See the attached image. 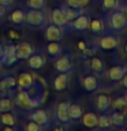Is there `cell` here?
Wrapping results in <instances>:
<instances>
[{"instance_id":"6da1fadb","label":"cell","mask_w":127,"mask_h":131,"mask_svg":"<svg viewBox=\"0 0 127 131\" xmlns=\"http://www.w3.org/2000/svg\"><path fill=\"white\" fill-rule=\"evenodd\" d=\"M105 22L108 25L109 31H113V33L123 31L124 29H127V15L119 7L116 10L108 12V15L105 16Z\"/></svg>"},{"instance_id":"7a4b0ae2","label":"cell","mask_w":127,"mask_h":131,"mask_svg":"<svg viewBox=\"0 0 127 131\" xmlns=\"http://www.w3.org/2000/svg\"><path fill=\"white\" fill-rule=\"evenodd\" d=\"M15 104L25 111L36 109L37 106L40 105L38 101L29 93V90H25V89L18 90V93H16V96H15Z\"/></svg>"},{"instance_id":"3957f363","label":"cell","mask_w":127,"mask_h":131,"mask_svg":"<svg viewBox=\"0 0 127 131\" xmlns=\"http://www.w3.org/2000/svg\"><path fill=\"white\" fill-rule=\"evenodd\" d=\"M96 45L102 51H115L119 48V37L115 34L113 31H108V33H102L101 37L98 38V41L96 42Z\"/></svg>"},{"instance_id":"277c9868","label":"cell","mask_w":127,"mask_h":131,"mask_svg":"<svg viewBox=\"0 0 127 131\" xmlns=\"http://www.w3.org/2000/svg\"><path fill=\"white\" fill-rule=\"evenodd\" d=\"M25 20L31 27H41L47 22V14L43 10H33V8H30L25 14Z\"/></svg>"},{"instance_id":"5b68a950","label":"cell","mask_w":127,"mask_h":131,"mask_svg":"<svg viewBox=\"0 0 127 131\" xmlns=\"http://www.w3.org/2000/svg\"><path fill=\"white\" fill-rule=\"evenodd\" d=\"M89 22H90V18L88 14H81L78 15L77 18H74L71 22L67 23L64 30H75V31H85L86 29H89Z\"/></svg>"},{"instance_id":"8992f818","label":"cell","mask_w":127,"mask_h":131,"mask_svg":"<svg viewBox=\"0 0 127 131\" xmlns=\"http://www.w3.org/2000/svg\"><path fill=\"white\" fill-rule=\"evenodd\" d=\"M63 36H64V30L60 26L53 25L52 22L45 27L44 38H45V41H48V42H51V41H61Z\"/></svg>"},{"instance_id":"52a82bcc","label":"cell","mask_w":127,"mask_h":131,"mask_svg":"<svg viewBox=\"0 0 127 131\" xmlns=\"http://www.w3.org/2000/svg\"><path fill=\"white\" fill-rule=\"evenodd\" d=\"M34 52H36L34 47L27 41H22V42H18L15 45V53L18 60H27Z\"/></svg>"},{"instance_id":"ba28073f","label":"cell","mask_w":127,"mask_h":131,"mask_svg":"<svg viewBox=\"0 0 127 131\" xmlns=\"http://www.w3.org/2000/svg\"><path fill=\"white\" fill-rule=\"evenodd\" d=\"M72 57L70 53H66V55H60L59 57H56L55 60V68L57 72H71L72 70Z\"/></svg>"},{"instance_id":"9c48e42d","label":"cell","mask_w":127,"mask_h":131,"mask_svg":"<svg viewBox=\"0 0 127 131\" xmlns=\"http://www.w3.org/2000/svg\"><path fill=\"white\" fill-rule=\"evenodd\" d=\"M68 108H70V102L68 101H61L59 102L56 108V119L57 122L61 124H68L70 123V115H68Z\"/></svg>"},{"instance_id":"30bf717a","label":"cell","mask_w":127,"mask_h":131,"mask_svg":"<svg viewBox=\"0 0 127 131\" xmlns=\"http://www.w3.org/2000/svg\"><path fill=\"white\" fill-rule=\"evenodd\" d=\"M70 79H71L70 72H59V75L53 79V89L56 92H63L68 88Z\"/></svg>"},{"instance_id":"8fae6325","label":"cell","mask_w":127,"mask_h":131,"mask_svg":"<svg viewBox=\"0 0 127 131\" xmlns=\"http://www.w3.org/2000/svg\"><path fill=\"white\" fill-rule=\"evenodd\" d=\"M126 71H127V66H120V64L112 66L108 70V72H107V77L112 82H119L123 78V75L126 74Z\"/></svg>"},{"instance_id":"7c38bea8","label":"cell","mask_w":127,"mask_h":131,"mask_svg":"<svg viewBox=\"0 0 127 131\" xmlns=\"http://www.w3.org/2000/svg\"><path fill=\"white\" fill-rule=\"evenodd\" d=\"M34 82H36V77L29 72H20L18 75V79H16V83L19 85V89H25V90L30 89L34 85Z\"/></svg>"},{"instance_id":"4fadbf2b","label":"cell","mask_w":127,"mask_h":131,"mask_svg":"<svg viewBox=\"0 0 127 131\" xmlns=\"http://www.w3.org/2000/svg\"><path fill=\"white\" fill-rule=\"evenodd\" d=\"M30 120L36 122L37 124H40L41 127H47L49 124V115L47 111L44 109H36L34 112H31L30 115Z\"/></svg>"},{"instance_id":"5bb4252c","label":"cell","mask_w":127,"mask_h":131,"mask_svg":"<svg viewBox=\"0 0 127 131\" xmlns=\"http://www.w3.org/2000/svg\"><path fill=\"white\" fill-rule=\"evenodd\" d=\"M89 67L92 68V71L94 72V75H102L105 71V63L101 57L98 56H92L89 59Z\"/></svg>"},{"instance_id":"9a60e30c","label":"cell","mask_w":127,"mask_h":131,"mask_svg":"<svg viewBox=\"0 0 127 131\" xmlns=\"http://www.w3.org/2000/svg\"><path fill=\"white\" fill-rule=\"evenodd\" d=\"M111 108V97L107 94H98L96 97V109L100 113H107Z\"/></svg>"},{"instance_id":"2e32d148","label":"cell","mask_w":127,"mask_h":131,"mask_svg":"<svg viewBox=\"0 0 127 131\" xmlns=\"http://www.w3.org/2000/svg\"><path fill=\"white\" fill-rule=\"evenodd\" d=\"M61 11H63V14H64V18L66 20H67V23L68 22H71V20L74 18H77L78 15H81V14H83L85 10L83 8H74V7H70L68 4H61Z\"/></svg>"},{"instance_id":"e0dca14e","label":"cell","mask_w":127,"mask_h":131,"mask_svg":"<svg viewBox=\"0 0 127 131\" xmlns=\"http://www.w3.org/2000/svg\"><path fill=\"white\" fill-rule=\"evenodd\" d=\"M51 22L56 26H60L61 29H66L67 26V20L64 18V14L61 11V8H55V10L51 11Z\"/></svg>"},{"instance_id":"ac0fdd59","label":"cell","mask_w":127,"mask_h":131,"mask_svg":"<svg viewBox=\"0 0 127 131\" xmlns=\"http://www.w3.org/2000/svg\"><path fill=\"white\" fill-rule=\"evenodd\" d=\"M82 85H83V89L85 92L88 93H93L96 92L100 86V82H98V78L96 75H86L82 81Z\"/></svg>"},{"instance_id":"d6986e66","label":"cell","mask_w":127,"mask_h":131,"mask_svg":"<svg viewBox=\"0 0 127 131\" xmlns=\"http://www.w3.org/2000/svg\"><path fill=\"white\" fill-rule=\"evenodd\" d=\"M27 66L33 70H40L45 66V56L41 53H33V55L27 59Z\"/></svg>"},{"instance_id":"ffe728a7","label":"cell","mask_w":127,"mask_h":131,"mask_svg":"<svg viewBox=\"0 0 127 131\" xmlns=\"http://www.w3.org/2000/svg\"><path fill=\"white\" fill-rule=\"evenodd\" d=\"M111 106L113 111H119L127 117V98L126 96H118L113 98V101H111Z\"/></svg>"},{"instance_id":"44dd1931","label":"cell","mask_w":127,"mask_h":131,"mask_svg":"<svg viewBox=\"0 0 127 131\" xmlns=\"http://www.w3.org/2000/svg\"><path fill=\"white\" fill-rule=\"evenodd\" d=\"M89 29H90V31H92V33H94V34L101 36L102 33L105 31V20L101 19V18L90 19V22H89Z\"/></svg>"},{"instance_id":"7402d4cb","label":"cell","mask_w":127,"mask_h":131,"mask_svg":"<svg viewBox=\"0 0 127 131\" xmlns=\"http://www.w3.org/2000/svg\"><path fill=\"white\" fill-rule=\"evenodd\" d=\"M109 117H111V123H112V126L116 127V128H122V127H126L127 126L126 116L122 112H119V111H113L112 109Z\"/></svg>"},{"instance_id":"603a6c76","label":"cell","mask_w":127,"mask_h":131,"mask_svg":"<svg viewBox=\"0 0 127 131\" xmlns=\"http://www.w3.org/2000/svg\"><path fill=\"white\" fill-rule=\"evenodd\" d=\"M68 115H70V120L78 122L82 117V115H83V108H82V105L78 104V102H72V104H70Z\"/></svg>"},{"instance_id":"cb8c5ba5","label":"cell","mask_w":127,"mask_h":131,"mask_svg":"<svg viewBox=\"0 0 127 131\" xmlns=\"http://www.w3.org/2000/svg\"><path fill=\"white\" fill-rule=\"evenodd\" d=\"M47 52L52 59L59 57L61 53H63V47H61L60 41H51V42L48 44V47H47Z\"/></svg>"},{"instance_id":"d4e9b609","label":"cell","mask_w":127,"mask_h":131,"mask_svg":"<svg viewBox=\"0 0 127 131\" xmlns=\"http://www.w3.org/2000/svg\"><path fill=\"white\" fill-rule=\"evenodd\" d=\"M82 123H83L85 127H89V128H94V127H97V119L98 116L94 112L92 111H89V112H83L82 115Z\"/></svg>"},{"instance_id":"484cf974","label":"cell","mask_w":127,"mask_h":131,"mask_svg":"<svg viewBox=\"0 0 127 131\" xmlns=\"http://www.w3.org/2000/svg\"><path fill=\"white\" fill-rule=\"evenodd\" d=\"M16 60H18V57H16V53H15V45H8V47H6V52H4V57H3L2 63L10 66L12 63H15Z\"/></svg>"},{"instance_id":"4316f807","label":"cell","mask_w":127,"mask_h":131,"mask_svg":"<svg viewBox=\"0 0 127 131\" xmlns=\"http://www.w3.org/2000/svg\"><path fill=\"white\" fill-rule=\"evenodd\" d=\"M16 85V79L15 77H4L0 79V92H8L10 89L15 88Z\"/></svg>"},{"instance_id":"83f0119b","label":"cell","mask_w":127,"mask_h":131,"mask_svg":"<svg viewBox=\"0 0 127 131\" xmlns=\"http://www.w3.org/2000/svg\"><path fill=\"white\" fill-rule=\"evenodd\" d=\"M10 20L15 25H22L25 22V11L20 10V8H16L11 12L10 15Z\"/></svg>"},{"instance_id":"f1b7e54d","label":"cell","mask_w":127,"mask_h":131,"mask_svg":"<svg viewBox=\"0 0 127 131\" xmlns=\"http://www.w3.org/2000/svg\"><path fill=\"white\" fill-rule=\"evenodd\" d=\"M0 122H2L4 126H15L16 117L14 116V113H12L11 111H7V112H2Z\"/></svg>"},{"instance_id":"f546056e","label":"cell","mask_w":127,"mask_h":131,"mask_svg":"<svg viewBox=\"0 0 127 131\" xmlns=\"http://www.w3.org/2000/svg\"><path fill=\"white\" fill-rule=\"evenodd\" d=\"M111 126H112V123H111L109 115L101 113L100 116H98V119H97V127L101 128V130H107V128H111Z\"/></svg>"},{"instance_id":"4dcf8cb0","label":"cell","mask_w":127,"mask_h":131,"mask_svg":"<svg viewBox=\"0 0 127 131\" xmlns=\"http://www.w3.org/2000/svg\"><path fill=\"white\" fill-rule=\"evenodd\" d=\"M101 6L104 11L111 12L120 7V0H101Z\"/></svg>"},{"instance_id":"1f68e13d","label":"cell","mask_w":127,"mask_h":131,"mask_svg":"<svg viewBox=\"0 0 127 131\" xmlns=\"http://www.w3.org/2000/svg\"><path fill=\"white\" fill-rule=\"evenodd\" d=\"M12 106H14V101H12L10 97H2L0 98V113L11 111Z\"/></svg>"},{"instance_id":"d6a6232c","label":"cell","mask_w":127,"mask_h":131,"mask_svg":"<svg viewBox=\"0 0 127 131\" xmlns=\"http://www.w3.org/2000/svg\"><path fill=\"white\" fill-rule=\"evenodd\" d=\"M27 7L33 10H44L45 0H27Z\"/></svg>"},{"instance_id":"836d02e7","label":"cell","mask_w":127,"mask_h":131,"mask_svg":"<svg viewBox=\"0 0 127 131\" xmlns=\"http://www.w3.org/2000/svg\"><path fill=\"white\" fill-rule=\"evenodd\" d=\"M90 0H67L66 4H68L70 7H74V8H83L89 4Z\"/></svg>"},{"instance_id":"e575fe53","label":"cell","mask_w":127,"mask_h":131,"mask_svg":"<svg viewBox=\"0 0 127 131\" xmlns=\"http://www.w3.org/2000/svg\"><path fill=\"white\" fill-rule=\"evenodd\" d=\"M40 128H41V126L37 124V123L33 122V120H30V122L26 124V130H27V131H38Z\"/></svg>"},{"instance_id":"d590c367","label":"cell","mask_w":127,"mask_h":131,"mask_svg":"<svg viewBox=\"0 0 127 131\" xmlns=\"http://www.w3.org/2000/svg\"><path fill=\"white\" fill-rule=\"evenodd\" d=\"M119 82H120V85L123 86V88L127 89V71H126V74L123 75V78H122V79L119 81Z\"/></svg>"},{"instance_id":"8d00e7d4","label":"cell","mask_w":127,"mask_h":131,"mask_svg":"<svg viewBox=\"0 0 127 131\" xmlns=\"http://www.w3.org/2000/svg\"><path fill=\"white\" fill-rule=\"evenodd\" d=\"M0 4L7 8V7H10L11 4H12V0H0Z\"/></svg>"},{"instance_id":"74e56055","label":"cell","mask_w":127,"mask_h":131,"mask_svg":"<svg viewBox=\"0 0 127 131\" xmlns=\"http://www.w3.org/2000/svg\"><path fill=\"white\" fill-rule=\"evenodd\" d=\"M4 52H6V47H4L3 44H0V61H2L3 57H4Z\"/></svg>"},{"instance_id":"f35d334b","label":"cell","mask_w":127,"mask_h":131,"mask_svg":"<svg viewBox=\"0 0 127 131\" xmlns=\"http://www.w3.org/2000/svg\"><path fill=\"white\" fill-rule=\"evenodd\" d=\"M86 47H88V45H86L85 41H79V42H78V48H79L81 51H83V49H85Z\"/></svg>"},{"instance_id":"ab89813d","label":"cell","mask_w":127,"mask_h":131,"mask_svg":"<svg viewBox=\"0 0 127 131\" xmlns=\"http://www.w3.org/2000/svg\"><path fill=\"white\" fill-rule=\"evenodd\" d=\"M4 14H6V7L0 4V19H2L3 16H4Z\"/></svg>"},{"instance_id":"60d3db41","label":"cell","mask_w":127,"mask_h":131,"mask_svg":"<svg viewBox=\"0 0 127 131\" xmlns=\"http://www.w3.org/2000/svg\"><path fill=\"white\" fill-rule=\"evenodd\" d=\"M120 8L123 10V12H124V14L127 15V2H124L123 4H120Z\"/></svg>"},{"instance_id":"b9f144b4","label":"cell","mask_w":127,"mask_h":131,"mask_svg":"<svg viewBox=\"0 0 127 131\" xmlns=\"http://www.w3.org/2000/svg\"><path fill=\"white\" fill-rule=\"evenodd\" d=\"M10 36L12 37V38H16V37H18V36H16V34H15L14 31H10Z\"/></svg>"},{"instance_id":"7bdbcfd3","label":"cell","mask_w":127,"mask_h":131,"mask_svg":"<svg viewBox=\"0 0 127 131\" xmlns=\"http://www.w3.org/2000/svg\"><path fill=\"white\" fill-rule=\"evenodd\" d=\"M124 52H126V55H127V42H126V45H124Z\"/></svg>"},{"instance_id":"ee69618b","label":"cell","mask_w":127,"mask_h":131,"mask_svg":"<svg viewBox=\"0 0 127 131\" xmlns=\"http://www.w3.org/2000/svg\"><path fill=\"white\" fill-rule=\"evenodd\" d=\"M2 66H3V63H2V61H0V70H2Z\"/></svg>"},{"instance_id":"f6af8a7d","label":"cell","mask_w":127,"mask_h":131,"mask_svg":"<svg viewBox=\"0 0 127 131\" xmlns=\"http://www.w3.org/2000/svg\"><path fill=\"white\" fill-rule=\"evenodd\" d=\"M126 98H127V94H126Z\"/></svg>"},{"instance_id":"bcb514c9","label":"cell","mask_w":127,"mask_h":131,"mask_svg":"<svg viewBox=\"0 0 127 131\" xmlns=\"http://www.w3.org/2000/svg\"><path fill=\"white\" fill-rule=\"evenodd\" d=\"M120 2H122V0H120Z\"/></svg>"}]
</instances>
